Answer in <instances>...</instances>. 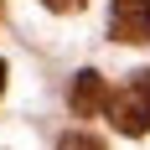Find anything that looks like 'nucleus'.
I'll return each mask as SVG.
<instances>
[{"instance_id":"2","label":"nucleus","mask_w":150,"mask_h":150,"mask_svg":"<svg viewBox=\"0 0 150 150\" xmlns=\"http://www.w3.org/2000/svg\"><path fill=\"white\" fill-rule=\"evenodd\" d=\"M109 36L114 42H150V0H114Z\"/></svg>"},{"instance_id":"1","label":"nucleus","mask_w":150,"mask_h":150,"mask_svg":"<svg viewBox=\"0 0 150 150\" xmlns=\"http://www.w3.org/2000/svg\"><path fill=\"white\" fill-rule=\"evenodd\" d=\"M104 104H109V119L119 135H145L150 129V73H129V83Z\"/></svg>"},{"instance_id":"4","label":"nucleus","mask_w":150,"mask_h":150,"mask_svg":"<svg viewBox=\"0 0 150 150\" xmlns=\"http://www.w3.org/2000/svg\"><path fill=\"white\" fill-rule=\"evenodd\" d=\"M57 150H104V140H98V135H62Z\"/></svg>"},{"instance_id":"6","label":"nucleus","mask_w":150,"mask_h":150,"mask_svg":"<svg viewBox=\"0 0 150 150\" xmlns=\"http://www.w3.org/2000/svg\"><path fill=\"white\" fill-rule=\"evenodd\" d=\"M0 93H5V62H0Z\"/></svg>"},{"instance_id":"3","label":"nucleus","mask_w":150,"mask_h":150,"mask_svg":"<svg viewBox=\"0 0 150 150\" xmlns=\"http://www.w3.org/2000/svg\"><path fill=\"white\" fill-rule=\"evenodd\" d=\"M104 98H109V93H104V78L93 73V67L78 73V83H73V109H78V114H93Z\"/></svg>"},{"instance_id":"5","label":"nucleus","mask_w":150,"mask_h":150,"mask_svg":"<svg viewBox=\"0 0 150 150\" xmlns=\"http://www.w3.org/2000/svg\"><path fill=\"white\" fill-rule=\"evenodd\" d=\"M47 5H52V11H78L83 0H47Z\"/></svg>"}]
</instances>
